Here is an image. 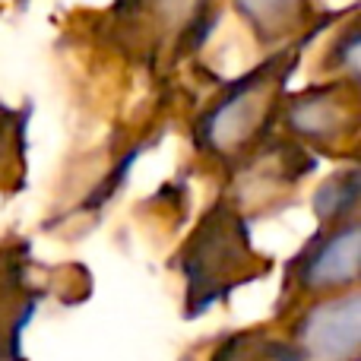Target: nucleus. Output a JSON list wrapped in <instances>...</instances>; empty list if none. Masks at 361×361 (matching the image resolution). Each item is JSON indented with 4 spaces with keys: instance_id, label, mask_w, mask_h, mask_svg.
<instances>
[{
    "instance_id": "3",
    "label": "nucleus",
    "mask_w": 361,
    "mask_h": 361,
    "mask_svg": "<svg viewBox=\"0 0 361 361\" xmlns=\"http://www.w3.org/2000/svg\"><path fill=\"white\" fill-rule=\"evenodd\" d=\"M361 301L355 292L314 305L295 326V339L282 343L286 361H358Z\"/></svg>"
},
{
    "instance_id": "4",
    "label": "nucleus",
    "mask_w": 361,
    "mask_h": 361,
    "mask_svg": "<svg viewBox=\"0 0 361 361\" xmlns=\"http://www.w3.org/2000/svg\"><path fill=\"white\" fill-rule=\"evenodd\" d=\"M358 250L361 235L355 222H345L324 241H317L298 263V282L307 292L345 288L358 279Z\"/></svg>"
},
{
    "instance_id": "7",
    "label": "nucleus",
    "mask_w": 361,
    "mask_h": 361,
    "mask_svg": "<svg viewBox=\"0 0 361 361\" xmlns=\"http://www.w3.org/2000/svg\"><path fill=\"white\" fill-rule=\"evenodd\" d=\"M235 4L263 38H276L298 23L305 0H235Z\"/></svg>"
},
{
    "instance_id": "2",
    "label": "nucleus",
    "mask_w": 361,
    "mask_h": 361,
    "mask_svg": "<svg viewBox=\"0 0 361 361\" xmlns=\"http://www.w3.org/2000/svg\"><path fill=\"white\" fill-rule=\"evenodd\" d=\"M295 67V54H279L267 61L260 70L244 76L203 121V140L212 152H238L263 130L273 108L279 102V92L286 86L288 73Z\"/></svg>"
},
{
    "instance_id": "1",
    "label": "nucleus",
    "mask_w": 361,
    "mask_h": 361,
    "mask_svg": "<svg viewBox=\"0 0 361 361\" xmlns=\"http://www.w3.org/2000/svg\"><path fill=\"white\" fill-rule=\"evenodd\" d=\"M180 269L187 276V314L193 317L241 282L260 276L263 267H257L241 216L228 206H216L187 241Z\"/></svg>"
},
{
    "instance_id": "9",
    "label": "nucleus",
    "mask_w": 361,
    "mask_h": 361,
    "mask_svg": "<svg viewBox=\"0 0 361 361\" xmlns=\"http://www.w3.org/2000/svg\"><path fill=\"white\" fill-rule=\"evenodd\" d=\"M343 54H345V67H349V73H358V35L355 32L343 42Z\"/></svg>"
},
{
    "instance_id": "6",
    "label": "nucleus",
    "mask_w": 361,
    "mask_h": 361,
    "mask_svg": "<svg viewBox=\"0 0 361 361\" xmlns=\"http://www.w3.org/2000/svg\"><path fill=\"white\" fill-rule=\"evenodd\" d=\"M288 121L295 130L311 140H333L355 124V105L349 95H343V89L330 86L292 102Z\"/></svg>"
},
{
    "instance_id": "8",
    "label": "nucleus",
    "mask_w": 361,
    "mask_h": 361,
    "mask_svg": "<svg viewBox=\"0 0 361 361\" xmlns=\"http://www.w3.org/2000/svg\"><path fill=\"white\" fill-rule=\"evenodd\" d=\"M212 361H286V349L282 343L260 336V333H241V336L228 339L212 355Z\"/></svg>"
},
{
    "instance_id": "5",
    "label": "nucleus",
    "mask_w": 361,
    "mask_h": 361,
    "mask_svg": "<svg viewBox=\"0 0 361 361\" xmlns=\"http://www.w3.org/2000/svg\"><path fill=\"white\" fill-rule=\"evenodd\" d=\"M35 305L38 295L29 288L16 257L0 254V361H19V336Z\"/></svg>"
}]
</instances>
